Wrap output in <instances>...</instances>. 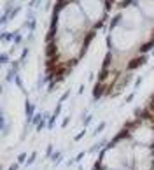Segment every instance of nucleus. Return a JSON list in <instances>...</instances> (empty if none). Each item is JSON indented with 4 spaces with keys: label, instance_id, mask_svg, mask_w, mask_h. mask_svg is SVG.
I'll list each match as a JSON object with an SVG mask.
<instances>
[{
    "label": "nucleus",
    "instance_id": "39448f33",
    "mask_svg": "<svg viewBox=\"0 0 154 170\" xmlns=\"http://www.w3.org/2000/svg\"><path fill=\"white\" fill-rule=\"evenodd\" d=\"M105 2H107V4H109V5H110V4H112V0H105Z\"/></svg>",
    "mask_w": 154,
    "mask_h": 170
},
{
    "label": "nucleus",
    "instance_id": "f03ea898",
    "mask_svg": "<svg viewBox=\"0 0 154 170\" xmlns=\"http://www.w3.org/2000/svg\"><path fill=\"white\" fill-rule=\"evenodd\" d=\"M93 170H154V111H137L103 149Z\"/></svg>",
    "mask_w": 154,
    "mask_h": 170
},
{
    "label": "nucleus",
    "instance_id": "f257e3e1",
    "mask_svg": "<svg viewBox=\"0 0 154 170\" xmlns=\"http://www.w3.org/2000/svg\"><path fill=\"white\" fill-rule=\"evenodd\" d=\"M95 32L77 0H58L46 48V69L53 83H60L79 63Z\"/></svg>",
    "mask_w": 154,
    "mask_h": 170
},
{
    "label": "nucleus",
    "instance_id": "7ed1b4c3",
    "mask_svg": "<svg viewBox=\"0 0 154 170\" xmlns=\"http://www.w3.org/2000/svg\"><path fill=\"white\" fill-rule=\"evenodd\" d=\"M79 5L82 9L86 19L95 30H98L103 25L109 11V4L105 0H77Z\"/></svg>",
    "mask_w": 154,
    "mask_h": 170
},
{
    "label": "nucleus",
    "instance_id": "20e7f679",
    "mask_svg": "<svg viewBox=\"0 0 154 170\" xmlns=\"http://www.w3.org/2000/svg\"><path fill=\"white\" fill-rule=\"evenodd\" d=\"M137 5L147 21L154 23V0H137Z\"/></svg>",
    "mask_w": 154,
    "mask_h": 170
}]
</instances>
